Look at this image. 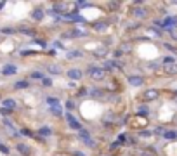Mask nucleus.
<instances>
[{"mask_svg":"<svg viewBox=\"0 0 177 156\" xmlns=\"http://www.w3.org/2000/svg\"><path fill=\"white\" fill-rule=\"evenodd\" d=\"M49 71H50V73H54V75H59V73H61L59 66H50V68H49Z\"/></svg>","mask_w":177,"mask_h":156,"instance_id":"23","label":"nucleus"},{"mask_svg":"<svg viewBox=\"0 0 177 156\" xmlns=\"http://www.w3.org/2000/svg\"><path fill=\"white\" fill-rule=\"evenodd\" d=\"M76 57H82V54L78 52V50H73V52L68 54V59H76Z\"/></svg>","mask_w":177,"mask_h":156,"instance_id":"21","label":"nucleus"},{"mask_svg":"<svg viewBox=\"0 0 177 156\" xmlns=\"http://www.w3.org/2000/svg\"><path fill=\"white\" fill-rule=\"evenodd\" d=\"M0 153H4V154H9V147L4 144H0Z\"/></svg>","mask_w":177,"mask_h":156,"instance_id":"24","label":"nucleus"},{"mask_svg":"<svg viewBox=\"0 0 177 156\" xmlns=\"http://www.w3.org/2000/svg\"><path fill=\"white\" fill-rule=\"evenodd\" d=\"M165 71L168 73V75H174V73H177V64L174 63V64H167L165 66Z\"/></svg>","mask_w":177,"mask_h":156,"instance_id":"16","label":"nucleus"},{"mask_svg":"<svg viewBox=\"0 0 177 156\" xmlns=\"http://www.w3.org/2000/svg\"><path fill=\"white\" fill-rule=\"evenodd\" d=\"M0 113H2V114H9L11 111H9V109H6V108H0Z\"/></svg>","mask_w":177,"mask_h":156,"instance_id":"28","label":"nucleus"},{"mask_svg":"<svg viewBox=\"0 0 177 156\" xmlns=\"http://www.w3.org/2000/svg\"><path fill=\"white\" fill-rule=\"evenodd\" d=\"M47 104H49V106H54V104H59V99H57V97H47Z\"/></svg>","mask_w":177,"mask_h":156,"instance_id":"22","label":"nucleus"},{"mask_svg":"<svg viewBox=\"0 0 177 156\" xmlns=\"http://www.w3.org/2000/svg\"><path fill=\"white\" fill-rule=\"evenodd\" d=\"M146 101H155V99H158V90H155V89H151V90H148L144 94Z\"/></svg>","mask_w":177,"mask_h":156,"instance_id":"8","label":"nucleus"},{"mask_svg":"<svg viewBox=\"0 0 177 156\" xmlns=\"http://www.w3.org/2000/svg\"><path fill=\"white\" fill-rule=\"evenodd\" d=\"M17 151H19V153H21V154H30V147H28L26 144H17Z\"/></svg>","mask_w":177,"mask_h":156,"instance_id":"14","label":"nucleus"},{"mask_svg":"<svg viewBox=\"0 0 177 156\" xmlns=\"http://www.w3.org/2000/svg\"><path fill=\"white\" fill-rule=\"evenodd\" d=\"M50 111H52L56 116H61V114H63V106H61V102H59V104H54V106H50Z\"/></svg>","mask_w":177,"mask_h":156,"instance_id":"12","label":"nucleus"},{"mask_svg":"<svg viewBox=\"0 0 177 156\" xmlns=\"http://www.w3.org/2000/svg\"><path fill=\"white\" fill-rule=\"evenodd\" d=\"M37 43L40 45V47H45V42H42V40H37Z\"/></svg>","mask_w":177,"mask_h":156,"instance_id":"34","label":"nucleus"},{"mask_svg":"<svg viewBox=\"0 0 177 156\" xmlns=\"http://www.w3.org/2000/svg\"><path fill=\"white\" fill-rule=\"evenodd\" d=\"M2 31H4V33H12L14 30H11V28H6V30H2Z\"/></svg>","mask_w":177,"mask_h":156,"instance_id":"33","label":"nucleus"},{"mask_svg":"<svg viewBox=\"0 0 177 156\" xmlns=\"http://www.w3.org/2000/svg\"><path fill=\"white\" fill-rule=\"evenodd\" d=\"M129 83L132 87H141L142 83H144V80H142V76H130L129 78Z\"/></svg>","mask_w":177,"mask_h":156,"instance_id":"6","label":"nucleus"},{"mask_svg":"<svg viewBox=\"0 0 177 156\" xmlns=\"http://www.w3.org/2000/svg\"><path fill=\"white\" fill-rule=\"evenodd\" d=\"M163 64H174V57H165V59H163Z\"/></svg>","mask_w":177,"mask_h":156,"instance_id":"25","label":"nucleus"},{"mask_svg":"<svg viewBox=\"0 0 177 156\" xmlns=\"http://www.w3.org/2000/svg\"><path fill=\"white\" fill-rule=\"evenodd\" d=\"M28 85H30V82H26V80H19V82H16V83H14V87H16V89H26Z\"/></svg>","mask_w":177,"mask_h":156,"instance_id":"17","label":"nucleus"},{"mask_svg":"<svg viewBox=\"0 0 177 156\" xmlns=\"http://www.w3.org/2000/svg\"><path fill=\"white\" fill-rule=\"evenodd\" d=\"M163 137H165L167 140H175L177 139V132H174V130H167L165 134H163Z\"/></svg>","mask_w":177,"mask_h":156,"instance_id":"13","label":"nucleus"},{"mask_svg":"<svg viewBox=\"0 0 177 156\" xmlns=\"http://www.w3.org/2000/svg\"><path fill=\"white\" fill-rule=\"evenodd\" d=\"M21 134L23 135H31V132H30V130H21Z\"/></svg>","mask_w":177,"mask_h":156,"instance_id":"32","label":"nucleus"},{"mask_svg":"<svg viewBox=\"0 0 177 156\" xmlns=\"http://www.w3.org/2000/svg\"><path fill=\"white\" fill-rule=\"evenodd\" d=\"M16 71H17V68H16L14 64H7V66H4V70H2V73H4L6 76H9V75H14Z\"/></svg>","mask_w":177,"mask_h":156,"instance_id":"7","label":"nucleus"},{"mask_svg":"<svg viewBox=\"0 0 177 156\" xmlns=\"http://www.w3.org/2000/svg\"><path fill=\"white\" fill-rule=\"evenodd\" d=\"M43 16H45V12L42 11V9H35L31 14V17L35 19V21H40V19H43Z\"/></svg>","mask_w":177,"mask_h":156,"instance_id":"11","label":"nucleus"},{"mask_svg":"<svg viewBox=\"0 0 177 156\" xmlns=\"http://www.w3.org/2000/svg\"><path fill=\"white\" fill-rule=\"evenodd\" d=\"M31 78H33V80H43L45 76H43L42 71H33V73H31Z\"/></svg>","mask_w":177,"mask_h":156,"instance_id":"18","label":"nucleus"},{"mask_svg":"<svg viewBox=\"0 0 177 156\" xmlns=\"http://www.w3.org/2000/svg\"><path fill=\"white\" fill-rule=\"evenodd\" d=\"M76 5H78V7H87V5H89V2H78Z\"/></svg>","mask_w":177,"mask_h":156,"instance_id":"29","label":"nucleus"},{"mask_svg":"<svg viewBox=\"0 0 177 156\" xmlns=\"http://www.w3.org/2000/svg\"><path fill=\"white\" fill-rule=\"evenodd\" d=\"M80 139L83 140V142H85L87 146H90V147L94 146V140L90 139V134H89V132H87L85 129H82V130H80Z\"/></svg>","mask_w":177,"mask_h":156,"instance_id":"4","label":"nucleus"},{"mask_svg":"<svg viewBox=\"0 0 177 156\" xmlns=\"http://www.w3.org/2000/svg\"><path fill=\"white\" fill-rule=\"evenodd\" d=\"M52 134V130L49 129V127H42V129H38V135H43V137H49V135Z\"/></svg>","mask_w":177,"mask_h":156,"instance_id":"15","label":"nucleus"},{"mask_svg":"<svg viewBox=\"0 0 177 156\" xmlns=\"http://www.w3.org/2000/svg\"><path fill=\"white\" fill-rule=\"evenodd\" d=\"M89 75H90L94 80H102V78L106 76V71L102 70V68H97V66H90V68H89Z\"/></svg>","mask_w":177,"mask_h":156,"instance_id":"1","label":"nucleus"},{"mask_svg":"<svg viewBox=\"0 0 177 156\" xmlns=\"http://www.w3.org/2000/svg\"><path fill=\"white\" fill-rule=\"evenodd\" d=\"M139 114H148V109H146V108H141Z\"/></svg>","mask_w":177,"mask_h":156,"instance_id":"31","label":"nucleus"},{"mask_svg":"<svg viewBox=\"0 0 177 156\" xmlns=\"http://www.w3.org/2000/svg\"><path fill=\"white\" fill-rule=\"evenodd\" d=\"M2 108L12 111V109L16 108V101H14V99H4V101H2Z\"/></svg>","mask_w":177,"mask_h":156,"instance_id":"5","label":"nucleus"},{"mask_svg":"<svg viewBox=\"0 0 177 156\" xmlns=\"http://www.w3.org/2000/svg\"><path fill=\"white\" fill-rule=\"evenodd\" d=\"M4 7H6V2H0V11H2Z\"/></svg>","mask_w":177,"mask_h":156,"instance_id":"35","label":"nucleus"},{"mask_svg":"<svg viewBox=\"0 0 177 156\" xmlns=\"http://www.w3.org/2000/svg\"><path fill=\"white\" fill-rule=\"evenodd\" d=\"M66 122H68V125H70L71 129L78 130V132L82 130V123H80V122H78V120H76L71 113H66Z\"/></svg>","mask_w":177,"mask_h":156,"instance_id":"2","label":"nucleus"},{"mask_svg":"<svg viewBox=\"0 0 177 156\" xmlns=\"http://www.w3.org/2000/svg\"><path fill=\"white\" fill-rule=\"evenodd\" d=\"M139 135H141V137H151V132H148V130H142Z\"/></svg>","mask_w":177,"mask_h":156,"instance_id":"27","label":"nucleus"},{"mask_svg":"<svg viewBox=\"0 0 177 156\" xmlns=\"http://www.w3.org/2000/svg\"><path fill=\"white\" fill-rule=\"evenodd\" d=\"M177 26V17H165L163 23H161L160 28H165V30H170V28Z\"/></svg>","mask_w":177,"mask_h":156,"instance_id":"3","label":"nucleus"},{"mask_svg":"<svg viewBox=\"0 0 177 156\" xmlns=\"http://www.w3.org/2000/svg\"><path fill=\"white\" fill-rule=\"evenodd\" d=\"M66 109H73V102H71V101L66 102Z\"/></svg>","mask_w":177,"mask_h":156,"instance_id":"30","label":"nucleus"},{"mask_svg":"<svg viewBox=\"0 0 177 156\" xmlns=\"http://www.w3.org/2000/svg\"><path fill=\"white\" fill-rule=\"evenodd\" d=\"M42 83H43V85H45V87L52 85V82H50V78H43V80H42Z\"/></svg>","mask_w":177,"mask_h":156,"instance_id":"26","label":"nucleus"},{"mask_svg":"<svg viewBox=\"0 0 177 156\" xmlns=\"http://www.w3.org/2000/svg\"><path fill=\"white\" fill-rule=\"evenodd\" d=\"M61 17H63V19H68V21H83L78 14H68V12H66V14H61Z\"/></svg>","mask_w":177,"mask_h":156,"instance_id":"9","label":"nucleus"},{"mask_svg":"<svg viewBox=\"0 0 177 156\" xmlns=\"http://www.w3.org/2000/svg\"><path fill=\"white\" fill-rule=\"evenodd\" d=\"M134 14H135L137 17H144V16H146V11L142 9V7H139V9H135V11H134Z\"/></svg>","mask_w":177,"mask_h":156,"instance_id":"20","label":"nucleus"},{"mask_svg":"<svg viewBox=\"0 0 177 156\" xmlns=\"http://www.w3.org/2000/svg\"><path fill=\"white\" fill-rule=\"evenodd\" d=\"M96 30H97V31H106V30H108V24H106V23H97V24H96Z\"/></svg>","mask_w":177,"mask_h":156,"instance_id":"19","label":"nucleus"},{"mask_svg":"<svg viewBox=\"0 0 177 156\" xmlns=\"http://www.w3.org/2000/svg\"><path fill=\"white\" fill-rule=\"evenodd\" d=\"M68 76H70L71 80H80V78H82V71L80 70H70V71H68Z\"/></svg>","mask_w":177,"mask_h":156,"instance_id":"10","label":"nucleus"}]
</instances>
